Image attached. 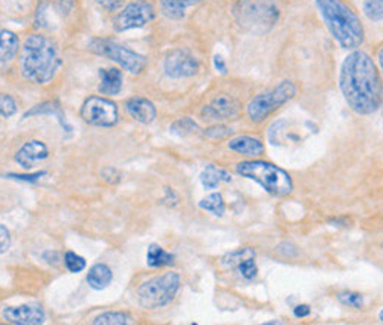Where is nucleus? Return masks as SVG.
I'll return each mask as SVG.
<instances>
[{
	"label": "nucleus",
	"instance_id": "f8f14e48",
	"mask_svg": "<svg viewBox=\"0 0 383 325\" xmlns=\"http://www.w3.org/2000/svg\"><path fill=\"white\" fill-rule=\"evenodd\" d=\"M242 111V104L232 95L218 93L200 111L202 117L213 121H223L237 117Z\"/></svg>",
	"mask_w": 383,
	"mask_h": 325
},
{
	"label": "nucleus",
	"instance_id": "7c9ffc66",
	"mask_svg": "<svg viewBox=\"0 0 383 325\" xmlns=\"http://www.w3.org/2000/svg\"><path fill=\"white\" fill-rule=\"evenodd\" d=\"M336 299L348 308L360 309L364 306V296L357 291H341L336 294Z\"/></svg>",
	"mask_w": 383,
	"mask_h": 325
},
{
	"label": "nucleus",
	"instance_id": "0eeeda50",
	"mask_svg": "<svg viewBox=\"0 0 383 325\" xmlns=\"http://www.w3.org/2000/svg\"><path fill=\"white\" fill-rule=\"evenodd\" d=\"M296 95H298L296 84L291 80H283L274 88L255 95L246 105V116L252 123H263L283 105L291 102Z\"/></svg>",
	"mask_w": 383,
	"mask_h": 325
},
{
	"label": "nucleus",
	"instance_id": "6ab92c4d",
	"mask_svg": "<svg viewBox=\"0 0 383 325\" xmlns=\"http://www.w3.org/2000/svg\"><path fill=\"white\" fill-rule=\"evenodd\" d=\"M36 116H55L65 132H71V126L64 116L62 107L55 101H46V102H42V104H37L36 107H33L31 110H28L24 114L23 119L36 117Z\"/></svg>",
	"mask_w": 383,
	"mask_h": 325
},
{
	"label": "nucleus",
	"instance_id": "9b49d317",
	"mask_svg": "<svg viewBox=\"0 0 383 325\" xmlns=\"http://www.w3.org/2000/svg\"><path fill=\"white\" fill-rule=\"evenodd\" d=\"M164 71L171 79L194 77L199 71V61L185 49H172L166 55Z\"/></svg>",
	"mask_w": 383,
	"mask_h": 325
},
{
	"label": "nucleus",
	"instance_id": "cd10ccee",
	"mask_svg": "<svg viewBox=\"0 0 383 325\" xmlns=\"http://www.w3.org/2000/svg\"><path fill=\"white\" fill-rule=\"evenodd\" d=\"M362 12L370 21H383V0H364Z\"/></svg>",
	"mask_w": 383,
	"mask_h": 325
},
{
	"label": "nucleus",
	"instance_id": "4468645a",
	"mask_svg": "<svg viewBox=\"0 0 383 325\" xmlns=\"http://www.w3.org/2000/svg\"><path fill=\"white\" fill-rule=\"evenodd\" d=\"M49 157V148L44 142L38 139H31L25 142L24 145L16 151L14 157L18 166H21L24 170H30L34 165L40 161H44Z\"/></svg>",
	"mask_w": 383,
	"mask_h": 325
},
{
	"label": "nucleus",
	"instance_id": "f257e3e1",
	"mask_svg": "<svg viewBox=\"0 0 383 325\" xmlns=\"http://www.w3.org/2000/svg\"><path fill=\"white\" fill-rule=\"evenodd\" d=\"M339 88L348 107L358 116H371L383 104V82L378 64L362 51H352L341 65Z\"/></svg>",
	"mask_w": 383,
	"mask_h": 325
},
{
	"label": "nucleus",
	"instance_id": "c756f323",
	"mask_svg": "<svg viewBox=\"0 0 383 325\" xmlns=\"http://www.w3.org/2000/svg\"><path fill=\"white\" fill-rule=\"evenodd\" d=\"M233 135V129L224 126V124H214L204 130V136L209 141H224Z\"/></svg>",
	"mask_w": 383,
	"mask_h": 325
},
{
	"label": "nucleus",
	"instance_id": "4be33fe9",
	"mask_svg": "<svg viewBox=\"0 0 383 325\" xmlns=\"http://www.w3.org/2000/svg\"><path fill=\"white\" fill-rule=\"evenodd\" d=\"M19 52V39L18 36L9 30H2L0 33V62L2 69L11 64Z\"/></svg>",
	"mask_w": 383,
	"mask_h": 325
},
{
	"label": "nucleus",
	"instance_id": "aec40b11",
	"mask_svg": "<svg viewBox=\"0 0 383 325\" xmlns=\"http://www.w3.org/2000/svg\"><path fill=\"white\" fill-rule=\"evenodd\" d=\"M112 280H114L112 269L105 263L93 265L88 272V276H85V281H88L89 287L94 291L105 290L112 282Z\"/></svg>",
	"mask_w": 383,
	"mask_h": 325
},
{
	"label": "nucleus",
	"instance_id": "7ed1b4c3",
	"mask_svg": "<svg viewBox=\"0 0 383 325\" xmlns=\"http://www.w3.org/2000/svg\"><path fill=\"white\" fill-rule=\"evenodd\" d=\"M321 20L336 43L345 51H357L366 32L354 8L343 0H315Z\"/></svg>",
	"mask_w": 383,
	"mask_h": 325
},
{
	"label": "nucleus",
	"instance_id": "f3484780",
	"mask_svg": "<svg viewBox=\"0 0 383 325\" xmlns=\"http://www.w3.org/2000/svg\"><path fill=\"white\" fill-rule=\"evenodd\" d=\"M202 2L204 0H158V5L162 15L168 18V20L179 21L186 16L187 9Z\"/></svg>",
	"mask_w": 383,
	"mask_h": 325
},
{
	"label": "nucleus",
	"instance_id": "c03bdc74",
	"mask_svg": "<svg viewBox=\"0 0 383 325\" xmlns=\"http://www.w3.org/2000/svg\"><path fill=\"white\" fill-rule=\"evenodd\" d=\"M382 119H383V116H382ZM382 124H383V120H382Z\"/></svg>",
	"mask_w": 383,
	"mask_h": 325
},
{
	"label": "nucleus",
	"instance_id": "a211bd4d",
	"mask_svg": "<svg viewBox=\"0 0 383 325\" xmlns=\"http://www.w3.org/2000/svg\"><path fill=\"white\" fill-rule=\"evenodd\" d=\"M101 83L98 91L101 95L115 97L122 89V73L118 69H101L99 70Z\"/></svg>",
	"mask_w": 383,
	"mask_h": 325
},
{
	"label": "nucleus",
	"instance_id": "1a4fd4ad",
	"mask_svg": "<svg viewBox=\"0 0 383 325\" xmlns=\"http://www.w3.org/2000/svg\"><path fill=\"white\" fill-rule=\"evenodd\" d=\"M155 8L148 0H133L114 16L112 28L117 33L143 28L155 20Z\"/></svg>",
	"mask_w": 383,
	"mask_h": 325
},
{
	"label": "nucleus",
	"instance_id": "f03ea898",
	"mask_svg": "<svg viewBox=\"0 0 383 325\" xmlns=\"http://www.w3.org/2000/svg\"><path fill=\"white\" fill-rule=\"evenodd\" d=\"M61 56L52 39L43 34L25 37L19 56L24 77L34 84H49L61 69Z\"/></svg>",
	"mask_w": 383,
	"mask_h": 325
},
{
	"label": "nucleus",
	"instance_id": "393cba45",
	"mask_svg": "<svg viewBox=\"0 0 383 325\" xmlns=\"http://www.w3.org/2000/svg\"><path fill=\"white\" fill-rule=\"evenodd\" d=\"M199 207L205 210V212L213 213L214 216H218V217H222L226 213L224 198L220 193H213V194H209L208 197L200 200Z\"/></svg>",
	"mask_w": 383,
	"mask_h": 325
},
{
	"label": "nucleus",
	"instance_id": "c85d7f7f",
	"mask_svg": "<svg viewBox=\"0 0 383 325\" xmlns=\"http://www.w3.org/2000/svg\"><path fill=\"white\" fill-rule=\"evenodd\" d=\"M62 262H64L66 269H68V272H71V274H79V272L84 271L85 266H88V263H85V259L83 256L77 254L71 250L65 252Z\"/></svg>",
	"mask_w": 383,
	"mask_h": 325
},
{
	"label": "nucleus",
	"instance_id": "20e7f679",
	"mask_svg": "<svg viewBox=\"0 0 383 325\" xmlns=\"http://www.w3.org/2000/svg\"><path fill=\"white\" fill-rule=\"evenodd\" d=\"M236 173L249 180H254L265 193L274 197H286L292 194L293 180L282 167L264 160H246L236 165Z\"/></svg>",
	"mask_w": 383,
	"mask_h": 325
},
{
	"label": "nucleus",
	"instance_id": "b1692460",
	"mask_svg": "<svg viewBox=\"0 0 383 325\" xmlns=\"http://www.w3.org/2000/svg\"><path fill=\"white\" fill-rule=\"evenodd\" d=\"M134 318L129 312L121 311H112V312H103L96 317L92 324L94 325H133Z\"/></svg>",
	"mask_w": 383,
	"mask_h": 325
},
{
	"label": "nucleus",
	"instance_id": "f704fd0d",
	"mask_svg": "<svg viewBox=\"0 0 383 325\" xmlns=\"http://www.w3.org/2000/svg\"><path fill=\"white\" fill-rule=\"evenodd\" d=\"M94 3L107 12H115L124 8L126 0H94Z\"/></svg>",
	"mask_w": 383,
	"mask_h": 325
},
{
	"label": "nucleus",
	"instance_id": "9d476101",
	"mask_svg": "<svg viewBox=\"0 0 383 325\" xmlns=\"http://www.w3.org/2000/svg\"><path fill=\"white\" fill-rule=\"evenodd\" d=\"M80 117L90 126L114 128L118 123V107L109 98L93 95L83 102Z\"/></svg>",
	"mask_w": 383,
	"mask_h": 325
},
{
	"label": "nucleus",
	"instance_id": "6e6552de",
	"mask_svg": "<svg viewBox=\"0 0 383 325\" xmlns=\"http://www.w3.org/2000/svg\"><path fill=\"white\" fill-rule=\"evenodd\" d=\"M88 49L94 55L103 56L109 61L115 62L124 71H127L131 75H140L146 70L148 58L130 47L124 46L118 42L111 39H93L89 42Z\"/></svg>",
	"mask_w": 383,
	"mask_h": 325
},
{
	"label": "nucleus",
	"instance_id": "a19ab883",
	"mask_svg": "<svg viewBox=\"0 0 383 325\" xmlns=\"http://www.w3.org/2000/svg\"><path fill=\"white\" fill-rule=\"evenodd\" d=\"M214 67H215V70L218 73H222V74H227V65H226V61L222 55H215L214 56Z\"/></svg>",
	"mask_w": 383,
	"mask_h": 325
},
{
	"label": "nucleus",
	"instance_id": "2f4dec72",
	"mask_svg": "<svg viewBox=\"0 0 383 325\" xmlns=\"http://www.w3.org/2000/svg\"><path fill=\"white\" fill-rule=\"evenodd\" d=\"M16 112V102L15 99L8 93H2L0 97V114H2L3 119L12 117Z\"/></svg>",
	"mask_w": 383,
	"mask_h": 325
},
{
	"label": "nucleus",
	"instance_id": "58836bf2",
	"mask_svg": "<svg viewBox=\"0 0 383 325\" xmlns=\"http://www.w3.org/2000/svg\"><path fill=\"white\" fill-rule=\"evenodd\" d=\"M0 235H2V244H0V252H2V254H5L8 250H9V247H11V234H9V229L6 228V225H0Z\"/></svg>",
	"mask_w": 383,
	"mask_h": 325
},
{
	"label": "nucleus",
	"instance_id": "ddd939ff",
	"mask_svg": "<svg viewBox=\"0 0 383 325\" xmlns=\"http://www.w3.org/2000/svg\"><path fill=\"white\" fill-rule=\"evenodd\" d=\"M2 317L6 322L15 325H40L46 321V312L42 304L25 303L19 306H5Z\"/></svg>",
	"mask_w": 383,
	"mask_h": 325
},
{
	"label": "nucleus",
	"instance_id": "e433bc0d",
	"mask_svg": "<svg viewBox=\"0 0 383 325\" xmlns=\"http://www.w3.org/2000/svg\"><path fill=\"white\" fill-rule=\"evenodd\" d=\"M101 176H102L103 180H107L108 184H117V182H120V179H121V175L118 173V170H115L114 167H105L101 171Z\"/></svg>",
	"mask_w": 383,
	"mask_h": 325
},
{
	"label": "nucleus",
	"instance_id": "dca6fc26",
	"mask_svg": "<svg viewBox=\"0 0 383 325\" xmlns=\"http://www.w3.org/2000/svg\"><path fill=\"white\" fill-rule=\"evenodd\" d=\"M227 148L230 151L236 152V154L248 157L249 160L263 157L265 151L264 143L260 138L249 136V135H239L236 138L228 139Z\"/></svg>",
	"mask_w": 383,
	"mask_h": 325
},
{
	"label": "nucleus",
	"instance_id": "37998d69",
	"mask_svg": "<svg viewBox=\"0 0 383 325\" xmlns=\"http://www.w3.org/2000/svg\"><path fill=\"white\" fill-rule=\"evenodd\" d=\"M379 320L383 322V309L379 312Z\"/></svg>",
	"mask_w": 383,
	"mask_h": 325
},
{
	"label": "nucleus",
	"instance_id": "2eb2a0df",
	"mask_svg": "<svg viewBox=\"0 0 383 325\" xmlns=\"http://www.w3.org/2000/svg\"><path fill=\"white\" fill-rule=\"evenodd\" d=\"M129 116L139 124H152L157 119V107L152 101L143 97H133L126 102Z\"/></svg>",
	"mask_w": 383,
	"mask_h": 325
},
{
	"label": "nucleus",
	"instance_id": "423d86ee",
	"mask_svg": "<svg viewBox=\"0 0 383 325\" xmlns=\"http://www.w3.org/2000/svg\"><path fill=\"white\" fill-rule=\"evenodd\" d=\"M180 275L177 272H166L139 285L136 300L142 309L155 311L168 306L174 300L180 290Z\"/></svg>",
	"mask_w": 383,
	"mask_h": 325
},
{
	"label": "nucleus",
	"instance_id": "c9c22d12",
	"mask_svg": "<svg viewBox=\"0 0 383 325\" xmlns=\"http://www.w3.org/2000/svg\"><path fill=\"white\" fill-rule=\"evenodd\" d=\"M43 176H46V171H36V173H30V175H15V173L8 175L9 179L23 180V182H30V184L37 182V180H40Z\"/></svg>",
	"mask_w": 383,
	"mask_h": 325
},
{
	"label": "nucleus",
	"instance_id": "a878e982",
	"mask_svg": "<svg viewBox=\"0 0 383 325\" xmlns=\"http://www.w3.org/2000/svg\"><path fill=\"white\" fill-rule=\"evenodd\" d=\"M199 130V126L195 120H192L190 117H180L170 126V132L172 135H176L179 138H187L190 135H194Z\"/></svg>",
	"mask_w": 383,
	"mask_h": 325
},
{
	"label": "nucleus",
	"instance_id": "473e14b6",
	"mask_svg": "<svg viewBox=\"0 0 383 325\" xmlns=\"http://www.w3.org/2000/svg\"><path fill=\"white\" fill-rule=\"evenodd\" d=\"M237 269H239V272H241V275L243 276L245 280H248V281L254 280L256 274H258V266L255 263V257H251V259L243 261L241 265L237 266Z\"/></svg>",
	"mask_w": 383,
	"mask_h": 325
},
{
	"label": "nucleus",
	"instance_id": "ea45409f",
	"mask_svg": "<svg viewBox=\"0 0 383 325\" xmlns=\"http://www.w3.org/2000/svg\"><path fill=\"white\" fill-rule=\"evenodd\" d=\"M293 315L296 318H306L311 315V308L308 304H296L293 308Z\"/></svg>",
	"mask_w": 383,
	"mask_h": 325
},
{
	"label": "nucleus",
	"instance_id": "bb28decb",
	"mask_svg": "<svg viewBox=\"0 0 383 325\" xmlns=\"http://www.w3.org/2000/svg\"><path fill=\"white\" fill-rule=\"evenodd\" d=\"M256 253L252 247H243V248H237V250L227 253L223 259H222V265L226 267H237L243 261L251 259V257H255Z\"/></svg>",
	"mask_w": 383,
	"mask_h": 325
},
{
	"label": "nucleus",
	"instance_id": "72a5a7b5",
	"mask_svg": "<svg viewBox=\"0 0 383 325\" xmlns=\"http://www.w3.org/2000/svg\"><path fill=\"white\" fill-rule=\"evenodd\" d=\"M276 252L285 257V259H293V257L300 254V248L291 241H283L276 247Z\"/></svg>",
	"mask_w": 383,
	"mask_h": 325
},
{
	"label": "nucleus",
	"instance_id": "412c9836",
	"mask_svg": "<svg viewBox=\"0 0 383 325\" xmlns=\"http://www.w3.org/2000/svg\"><path fill=\"white\" fill-rule=\"evenodd\" d=\"M232 175L226 169L218 167L215 165H208L202 170V173L199 175L200 184H202L205 189H215L218 185L232 182Z\"/></svg>",
	"mask_w": 383,
	"mask_h": 325
},
{
	"label": "nucleus",
	"instance_id": "79ce46f5",
	"mask_svg": "<svg viewBox=\"0 0 383 325\" xmlns=\"http://www.w3.org/2000/svg\"><path fill=\"white\" fill-rule=\"evenodd\" d=\"M376 64L379 67V70L380 73L383 74V45L379 47V51H378V58H376Z\"/></svg>",
	"mask_w": 383,
	"mask_h": 325
},
{
	"label": "nucleus",
	"instance_id": "39448f33",
	"mask_svg": "<svg viewBox=\"0 0 383 325\" xmlns=\"http://www.w3.org/2000/svg\"><path fill=\"white\" fill-rule=\"evenodd\" d=\"M233 18L245 32L263 34L279 21V8L273 0H237L233 5Z\"/></svg>",
	"mask_w": 383,
	"mask_h": 325
},
{
	"label": "nucleus",
	"instance_id": "4c0bfd02",
	"mask_svg": "<svg viewBox=\"0 0 383 325\" xmlns=\"http://www.w3.org/2000/svg\"><path fill=\"white\" fill-rule=\"evenodd\" d=\"M42 259L46 263H49L52 266H57V265L61 263V261H64V256L61 257V253L56 252V250H46L42 254Z\"/></svg>",
	"mask_w": 383,
	"mask_h": 325
},
{
	"label": "nucleus",
	"instance_id": "5701e85b",
	"mask_svg": "<svg viewBox=\"0 0 383 325\" xmlns=\"http://www.w3.org/2000/svg\"><path fill=\"white\" fill-rule=\"evenodd\" d=\"M146 263L149 267H164L174 265V254L166 252L159 244H150L146 252Z\"/></svg>",
	"mask_w": 383,
	"mask_h": 325
}]
</instances>
